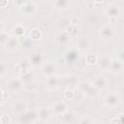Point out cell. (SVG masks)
<instances>
[{"label": "cell", "instance_id": "1", "mask_svg": "<svg viewBox=\"0 0 124 124\" xmlns=\"http://www.w3.org/2000/svg\"><path fill=\"white\" fill-rule=\"evenodd\" d=\"M78 90L88 98H95L99 94V90L90 81H80L77 84Z\"/></svg>", "mask_w": 124, "mask_h": 124}, {"label": "cell", "instance_id": "2", "mask_svg": "<svg viewBox=\"0 0 124 124\" xmlns=\"http://www.w3.org/2000/svg\"><path fill=\"white\" fill-rule=\"evenodd\" d=\"M39 119V112L37 108L27 109L18 117L19 124H35Z\"/></svg>", "mask_w": 124, "mask_h": 124}, {"label": "cell", "instance_id": "3", "mask_svg": "<svg viewBox=\"0 0 124 124\" xmlns=\"http://www.w3.org/2000/svg\"><path fill=\"white\" fill-rule=\"evenodd\" d=\"M32 65L30 63L29 60H22L20 62H18L16 65H15L14 67V76L16 78H22L25 75L29 74L31 71Z\"/></svg>", "mask_w": 124, "mask_h": 124}, {"label": "cell", "instance_id": "4", "mask_svg": "<svg viewBox=\"0 0 124 124\" xmlns=\"http://www.w3.org/2000/svg\"><path fill=\"white\" fill-rule=\"evenodd\" d=\"M121 103V97L117 92H110L104 98V105L108 108H115Z\"/></svg>", "mask_w": 124, "mask_h": 124}, {"label": "cell", "instance_id": "5", "mask_svg": "<svg viewBox=\"0 0 124 124\" xmlns=\"http://www.w3.org/2000/svg\"><path fill=\"white\" fill-rule=\"evenodd\" d=\"M22 87H23V80L20 78L14 77V78L8 79V81L6 82L7 91H10L12 93L18 92Z\"/></svg>", "mask_w": 124, "mask_h": 124}, {"label": "cell", "instance_id": "6", "mask_svg": "<svg viewBox=\"0 0 124 124\" xmlns=\"http://www.w3.org/2000/svg\"><path fill=\"white\" fill-rule=\"evenodd\" d=\"M99 35L103 40H110L116 35V30L111 24H105L99 29Z\"/></svg>", "mask_w": 124, "mask_h": 124}, {"label": "cell", "instance_id": "7", "mask_svg": "<svg viewBox=\"0 0 124 124\" xmlns=\"http://www.w3.org/2000/svg\"><path fill=\"white\" fill-rule=\"evenodd\" d=\"M33 67H42L46 62H45V56L43 53L39 51L32 52L29 59H28Z\"/></svg>", "mask_w": 124, "mask_h": 124}, {"label": "cell", "instance_id": "8", "mask_svg": "<svg viewBox=\"0 0 124 124\" xmlns=\"http://www.w3.org/2000/svg\"><path fill=\"white\" fill-rule=\"evenodd\" d=\"M52 112L54 115H62L63 113H65L66 111H68V106L66 104V102L64 101H57L55 102L51 107H50Z\"/></svg>", "mask_w": 124, "mask_h": 124}, {"label": "cell", "instance_id": "9", "mask_svg": "<svg viewBox=\"0 0 124 124\" xmlns=\"http://www.w3.org/2000/svg\"><path fill=\"white\" fill-rule=\"evenodd\" d=\"M56 70H57V65L53 61H47V62H46L41 67L42 74L44 76H46V78L47 77H50V76H53Z\"/></svg>", "mask_w": 124, "mask_h": 124}, {"label": "cell", "instance_id": "10", "mask_svg": "<svg viewBox=\"0 0 124 124\" xmlns=\"http://www.w3.org/2000/svg\"><path fill=\"white\" fill-rule=\"evenodd\" d=\"M20 10L22 14L25 15L26 16H32L35 15L37 11V5L34 1H26L25 4L20 8Z\"/></svg>", "mask_w": 124, "mask_h": 124}, {"label": "cell", "instance_id": "11", "mask_svg": "<svg viewBox=\"0 0 124 124\" xmlns=\"http://www.w3.org/2000/svg\"><path fill=\"white\" fill-rule=\"evenodd\" d=\"M77 48L80 51H86L89 50L92 46V42L90 41L89 38L87 37H80L78 39L77 43H76Z\"/></svg>", "mask_w": 124, "mask_h": 124}, {"label": "cell", "instance_id": "12", "mask_svg": "<svg viewBox=\"0 0 124 124\" xmlns=\"http://www.w3.org/2000/svg\"><path fill=\"white\" fill-rule=\"evenodd\" d=\"M59 84H60V78L55 75L47 77L46 79V87L48 91L56 90L58 88Z\"/></svg>", "mask_w": 124, "mask_h": 124}, {"label": "cell", "instance_id": "13", "mask_svg": "<svg viewBox=\"0 0 124 124\" xmlns=\"http://www.w3.org/2000/svg\"><path fill=\"white\" fill-rule=\"evenodd\" d=\"M120 8L116 5V4H109L106 10H105V14L108 16V18H117L120 16Z\"/></svg>", "mask_w": 124, "mask_h": 124}, {"label": "cell", "instance_id": "14", "mask_svg": "<svg viewBox=\"0 0 124 124\" xmlns=\"http://www.w3.org/2000/svg\"><path fill=\"white\" fill-rule=\"evenodd\" d=\"M108 78H107L106 77H104V76H98V77H96V78H94V80L92 81V84H93L99 91L106 89L107 86H108Z\"/></svg>", "mask_w": 124, "mask_h": 124}, {"label": "cell", "instance_id": "15", "mask_svg": "<svg viewBox=\"0 0 124 124\" xmlns=\"http://www.w3.org/2000/svg\"><path fill=\"white\" fill-rule=\"evenodd\" d=\"M124 69V64L119 61L118 59H112L111 61V64H110V67H109V72L111 74H114V75H117V74H120Z\"/></svg>", "mask_w": 124, "mask_h": 124}, {"label": "cell", "instance_id": "16", "mask_svg": "<svg viewBox=\"0 0 124 124\" xmlns=\"http://www.w3.org/2000/svg\"><path fill=\"white\" fill-rule=\"evenodd\" d=\"M19 46V41L16 36H10L7 44L5 45V47L9 51H15Z\"/></svg>", "mask_w": 124, "mask_h": 124}, {"label": "cell", "instance_id": "17", "mask_svg": "<svg viewBox=\"0 0 124 124\" xmlns=\"http://www.w3.org/2000/svg\"><path fill=\"white\" fill-rule=\"evenodd\" d=\"M38 112H39V118L42 120H47L49 119L51 116H53V112L51 110L50 108H46V107H42L38 108Z\"/></svg>", "mask_w": 124, "mask_h": 124}, {"label": "cell", "instance_id": "18", "mask_svg": "<svg viewBox=\"0 0 124 124\" xmlns=\"http://www.w3.org/2000/svg\"><path fill=\"white\" fill-rule=\"evenodd\" d=\"M58 117H59V120H60L62 123H64V124H72L73 121H74L75 118H76V114H75L73 111L68 110V111H66L65 113H63L62 115H59Z\"/></svg>", "mask_w": 124, "mask_h": 124}, {"label": "cell", "instance_id": "19", "mask_svg": "<svg viewBox=\"0 0 124 124\" xmlns=\"http://www.w3.org/2000/svg\"><path fill=\"white\" fill-rule=\"evenodd\" d=\"M111 61H112V59L109 56H103L99 59L98 66L103 71H108L109 67H110V64H111Z\"/></svg>", "mask_w": 124, "mask_h": 124}, {"label": "cell", "instance_id": "20", "mask_svg": "<svg viewBox=\"0 0 124 124\" xmlns=\"http://www.w3.org/2000/svg\"><path fill=\"white\" fill-rule=\"evenodd\" d=\"M27 108H28L27 104H26L24 101H21V100L16 101V102L13 105V109H14V111H15V112H17V113H19V114H22L23 112H25V111L27 110Z\"/></svg>", "mask_w": 124, "mask_h": 124}, {"label": "cell", "instance_id": "21", "mask_svg": "<svg viewBox=\"0 0 124 124\" xmlns=\"http://www.w3.org/2000/svg\"><path fill=\"white\" fill-rule=\"evenodd\" d=\"M53 6L58 10H66L71 6V2L68 0H56L53 2Z\"/></svg>", "mask_w": 124, "mask_h": 124}, {"label": "cell", "instance_id": "22", "mask_svg": "<svg viewBox=\"0 0 124 124\" xmlns=\"http://www.w3.org/2000/svg\"><path fill=\"white\" fill-rule=\"evenodd\" d=\"M70 25H71V17L69 16H63L58 20V26L62 29V31H65Z\"/></svg>", "mask_w": 124, "mask_h": 124}, {"label": "cell", "instance_id": "23", "mask_svg": "<svg viewBox=\"0 0 124 124\" xmlns=\"http://www.w3.org/2000/svg\"><path fill=\"white\" fill-rule=\"evenodd\" d=\"M65 57L67 59V61L73 63L77 60V58L78 57V54L77 53V51L75 49H69L66 53H65Z\"/></svg>", "mask_w": 124, "mask_h": 124}, {"label": "cell", "instance_id": "24", "mask_svg": "<svg viewBox=\"0 0 124 124\" xmlns=\"http://www.w3.org/2000/svg\"><path fill=\"white\" fill-rule=\"evenodd\" d=\"M71 36L66 32V31H61L59 34H58V37H57V40L60 44H66L69 42Z\"/></svg>", "mask_w": 124, "mask_h": 124}, {"label": "cell", "instance_id": "25", "mask_svg": "<svg viewBox=\"0 0 124 124\" xmlns=\"http://www.w3.org/2000/svg\"><path fill=\"white\" fill-rule=\"evenodd\" d=\"M29 37L31 40H34V41H37V40H40L42 38V32L40 29L38 28H34L30 31L29 33Z\"/></svg>", "mask_w": 124, "mask_h": 124}, {"label": "cell", "instance_id": "26", "mask_svg": "<svg viewBox=\"0 0 124 124\" xmlns=\"http://www.w3.org/2000/svg\"><path fill=\"white\" fill-rule=\"evenodd\" d=\"M98 61H99V57L96 54L89 53V54H86V56H85V62L89 65L96 64V63H98Z\"/></svg>", "mask_w": 124, "mask_h": 124}, {"label": "cell", "instance_id": "27", "mask_svg": "<svg viewBox=\"0 0 124 124\" xmlns=\"http://www.w3.org/2000/svg\"><path fill=\"white\" fill-rule=\"evenodd\" d=\"M9 38H10V36L8 35V33L5 30L1 29V32H0V44H1L2 46H5V45L7 44L8 40H9Z\"/></svg>", "mask_w": 124, "mask_h": 124}, {"label": "cell", "instance_id": "28", "mask_svg": "<svg viewBox=\"0 0 124 124\" xmlns=\"http://www.w3.org/2000/svg\"><path fill=\"white\" fill-rule=\"evenodd\" d=\"M8 70H9L8 63H6L5 61H2L0 64V78H3L8 73Z\"/></svg>", "mask_w": 124, "mask_h": 124}, {"label": "cell", "instance_id": "29", "mask_svg": "<svg viewBox=\"0 0 124 124\" xmlns=\"http://www.w3.org/2000/svg\"><path fill=\"white\" fill-rule=\"evenodd\" d=\"M24 30L25 29H24L23 25H21L20 23H17V24L15 25V33H16V37L17 36H22L24 34Z\"/></svg>", "mask_w": 124, "mask_h": 124}, {"label": "cell", "instance_id": "30", "mask_svg": "<svg viewBox=\"0 0 124 124\" xmlns=\"http://www.w3.org/2000/svg\"><path fill=\"white\" fill-rule=\"evenodd\" d=\"M64 98L66 100H73L75 98V91L73 89H70V88L66 89L64 91Z\"/></svg>", "mask_w": 124, "mask_h": 124}, {"label": "cell", "instance_id": "31", "mask_svg": "<svg viewBox=\"0 0 124 124\" xmlns=\"http://www.w3.org/2000/svg\"><path fill=\"white\" fill-rule=\"evenodd\" d=\"M79 124H93V119L90 116H83L81 118V120L79 121Z\"/></svg>", "mask_w": 124, "mask_h": 124}, {"label": "cell", "instance_id": "32", "mask_svg": "<svg viewBox=\"0 0 124 124\" xmlns=\"http://www.w3.org/2000/svg\"><path fill=\"white\" fill-rule=\"evenodd\" d=\"M116 59H118L119 61H121L123 64H124V48L120 49L117 51L116 53Z\"/></svg>", "mask_w": 124, "mask_h": 124}, {"label": "cell", "instance_id": "33", "mask_svg": "<svg viewBox=\"0 0 124 124\" xmlns=\"http://www.w3.org/2000/svg\"><path fill=\"white\" fill-rule=\"evenodd\" d=\"M1 124H10L11 123V117L10 115H2L0 118Z\"/></svg>", "mask_w": 124, "mask_h": 124}, {"label": "cell", "instance_id": "34", "mask_svg": "<svg viewBox=\"0 0 124 124\" xmlns=\"http://www.w3.org/2000/svg\"><path fill=\"white\" fill-rule=\"evenodd\" d=\"M0 92H1V99H0L1 100V106H3L5 101H6V99H8V97H6V91H5V89L3 87H1Z\"/></svg>", "mask_w": 124, "mask_h": 124}, {"label": "cell", "instance_id": "35", "mask_svg": "<svg viewBox=\"0 0 124 124\" xmlns=\"http://www.w3.org/2000/svg\"><path fill=\"white\" fill-rule=\"evenodd\" d=\"M109 124H122V121H121L120 117H114V118L110 119Z\"/></svg>", "mask_w": 124, "mask_h": 124}, {"label": "cell", "instance_id": "36", "mask_svg": "<svg viewBox=\"0 0 124 124\" xmlns=\"http://www.w3.org/2000/svg\"><path fill=\"white\" fill-rule=\"evenodd\" d=\"M78 17H75V16H72V17H71V24H72V25L77 26V25H78Z\"/></svg>", "mask_w": 124, "mask_h": 124}, {"label": "cell", "instance_id": "37", "mask_svg": "<svg viewBox=\"0 0 124 124\" xmlns=\"http://www.w3.org/2000/svg\"><path fill=\"white\" fill-rule=\"evenodd\" d=\"M25 2H26V1H15V4L20 9V8L25 4Z\"/></svg>", "mask_w": 124, "mask_h": 124}, {"label": "cell", "instance_id": "38", "mask_svg": "<svg viewBox=\"0 0 124 124\" xmlns=\"http://www.w3.org/2000/svg\"><path fill=\"white\" fill-rule=\"evenodd\" d=\"M8 3H9L8 0H3V1L0 2V7H1V8H5V7L8 5Z\"/></svg>", "mask_w": 124, "mask_h": 124}, {"label": "cell", "instance_id": "39", "mask_svg": "<svg viewBox=\"0 0 124 124\" xmlns=\"http://www.w3.org/2000/svg\"><path fill=\"white\" fill-rule=\"evenodd\" d=\"M104 2L103 1H101V2H96V1H94L93 2V5H101V4H103Z\"/></svg>", "mask_w": 124, "mask_h": 124}, {"label": "cell", "instance_id": "40", "mask_svg": "<svg viewBox=\"0 0 124 124\" xmlns=\"http://www.w3.org/2000/svg\"><path fill=\"white\" fill-rule=\"evenodd\" d=\"M120 119H121V121H122V124H124V114H122V115L120 116Z\"/></svg>", "mask_w": 124, "mask_h": 124}, {"label": "cell", "instance_id": "41", "mask_svg": "<svg viewBox=\"0 0 124 124\" xmlns=\"http://www.w3.org/2000/svg\"><path fill=\"white\" fill-rule=\"evenodd\" d=\"M116 20V18H109V21H110V23H112V22H114Z\"/></svg>", "mask_w": 124, "mask_h": 124}]
</instances>
